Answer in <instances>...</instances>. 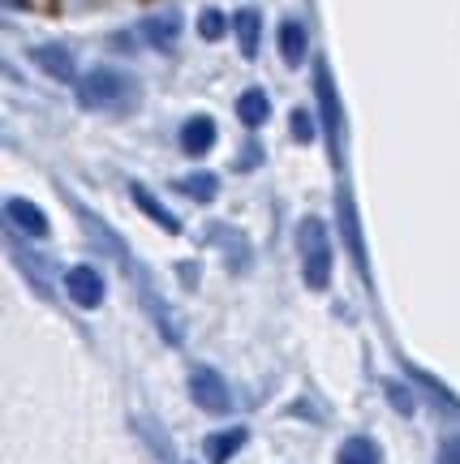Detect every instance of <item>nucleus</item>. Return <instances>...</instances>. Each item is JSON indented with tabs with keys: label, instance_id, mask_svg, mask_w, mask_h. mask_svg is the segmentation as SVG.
<instances>
[{
	"label": "nucleus",
	"instance_id": "4",
	"mask_svg": "<svg viewBox=\"0 0 460 464\" xmlns=\"http://www.w3.org/2000/svg\"><path fill=\"white\" fill-rule=\"evenodd\" d=\"M190 396H194V404L202 409V413H215V417L232 413V392H229V382L220 379L211 365H198L194 374H190Z\"/></svg>",
	"mask_w": 460,
	"mask_h": 464
},
{
	"label": "nucleus",
	"instance_id": "15",
	"mask_svg": "<svg viewBox=\"0 0 460 464\" xmlns=\"http://www.w3.org/2000/svg\"><path fill=\"white\" fill-rule=\"evenodd\" d=\"M340 228H345V241H348V254H353V263L362 266V276H366L362 228H357V211H353V202H348V198H340Z\"/></svg>",
	"mask_w": 460,
	"mask_h": 464
},
{
	"label": "nucleus",
	"instance_id": "7",
	"mask_svg": "<svg viewBox=\"0 0 460 464\" xmlns=\"http://www.w3.org/2000/svg\"><path fill=\"white\" fill-rule=\"evenodd\" d=\"M5 216H9V228L22 232V237H31V241H44V237L52 232L48 216H44L31 198H9L5 202Z\"/></svg>",
	"mask_w": 460,
	"mask_h": 464
},
{
	"label": "nucleus",
	"instance_id": "22",
	"mask_svg": "<svg viewBox=\"0 0 460 464\" xmlns=\"http://www.w3.org/2000/svg\"><path fill=\"white\" fill-rule=\"evenodd\" d=\"M439 464H460V439H447L439 448Z\"/></svg>",
	"mask_w": 460,
	"mask_h": 464
},
{
	"label": "nucleus",
	"instance_id": "16",
	"mask_svg": "<svg viewBox=\"0 0 460 464\" xmlns=\"http://www.w3.org/2000/svg\"><path fill=\"white\" fill-rule=\"evenodd\" d=\"M336 464H378V443L366 439V434H353V439H345Z\"/></svg>",
	"mask_w": 460,
	"mask_h": 464
},
{
	"label": "nucleus",
	"instance_id": "23",
	"mask_svg": "<svg viewBox=\"0 0 460 464\" xmlns=\"http://www.w3.org/2000/svg\"><path fill=\"white\" fill-rule=\"evenodd\" d=\"M22 5H26V0H9V9H22Z\"/></svg>",
	"mask_w": 460,
	"mask_h": 464
},
{
	"label": "nucleus",
	"instance_id": "11",
	"mask_svg": "<svg viewBox=\"0 0 460 464\" xmlns=\"http://www.w3.org/2000/svg\"><path fill=\"white\" fill-rule=\"evenodd\" d=\"M130 198H133V207H138V211H142V216H147L151 224H155V228L172 232V237L181 232V219L172 216V211H168L164 202L155 198V194H151V189H147V185H142V181H133V185H130Z\"/></svg>",
	"mask_w": 460,
	"mask_h": 464
},
{
	"label": "nucleus",
	"instance_id": "13",
	"mask_svg": "<svg viewBox=\"0 0 460 464\" xmlns=\"http://www.w3.org/2000/svg\"><path fill=\"white\" fill-rule=\"evenodd\" d=\"M246 443V426H229V430H215L202 439V451H207V460L211 464H229L237 451Z\"/></svg>",
	"mask_w": 460,
	"mask_h": 464
},
{
	"label": "nucleus",
	"instance_id": "2",
	"mask_svg": "<svg viewBox=\"0 0 460 464\" xmlns=\"http://www.w3.org/2000/svg\"><path fill=\"white\" fill-rule=\"evenodd\" d=\"M297 254H301V280L306 288L323 293L331 284V237H328V224L318 216H306L297 224Z\"/></svg>",
	"mask_w": 460,
	"mask_h": 464
},
{
	"label": "nucleus",
	"instance_id": "18",
	"mask_svg": "<svg viewBox=\"0 0 460 464\" xmlns=\"http://www.w3.org/2000/svg\"><path fill=\"white\" fill-rule=\"evenodd\" d=\"M229 26H232V17H224L220 9H211V5L198 14V34H202L207 44H220V39L229 34Z\"/></svg>",
	"mask_w": 460,
	"mask_h": 464
},
{
	"label": "nucleus",
	"instance_id": "9",
	"mask_svg": "<svg viewBox=\"0 0 460 464\" xmlns=\"http://www.w3.org/2000/svg\"><path fill=\"white\" fill-rule=\"evenodd\" d=\"M177 138H181V150L190 155V160H202V155H207V150L215 147V138H220V130H215V121H211V116H202V112H198V116H190V121H185Z\"/></svg>",
	"mask_w": 460,
	"mask_h": 464
},
{
	"label": "nucleus",
	"instance_id": "21",
	"mask_svg": "<svg viewBox=\"0 0 460 464\" xmlns=\"http://www.w3.org/2000/svg\"><path fill=\"white\" fill-rule=\"evenodd\" d=\"M383 387H387V400L396 404V413H413V396H405L400 382H383Z\"/></svg>",
	"mask_w": 460,
	"mask_h": 464
},
{
	"label": "nucleus",
	"instance_id": "19",
	"mask_svg": "<svg viewBox=\"0 0 460 464\" xmlns=\"http://www.w3.org/2000/svg\"><path fill=\"white\" fill-rule=\"evenodd\" d=\"M405 374H409V379H417V382H422V387H426V392H430V400H435V404H447L452 413H456V409H460V400L452 396V392H447V387H444V382H439V379H435V374H426V370H413V365H405Z\"/></svg>",
	"mask_w": 460,
	"mask_h": 464
},
{
	"label": "nucleus",
	"instance_id": "10",
	"mask_svg": "<svg viewBox=\"0 0 460 464\" xmlns=\"http://www.w3.org/2000/svg\"><path fill=\"white\" fill-rule=\"evenodd\" d=\"M276 44H279V56H284V65L289 69H301L306 65V56H310V31L301 26V22H279V34H276Z\"/></svg>",
	"mask_w": 460,
	"mask_h": 464
},
{
	"label": "nucleus",
	"instance_id": "12",
	"mask_svg": "<svg viewBox=\"0 0 460 464\" xmlns=\"http://www.w3.org/2000/svg\"><path fill=\"white\" fill-rule=\"evenodd\" d=\"M232 31H237L241 56H246V61H254V56H259V48H263V14H259L254 5L237 9V14H232Z\"/></svg>",
	"mask_w": 460,
	"mask_h": 464
},
{
	"label": "nucleus",
	"instance_id": "3",
	"mask_svg": "<svg viewBox=\"0 0 460 464\" xmlns=\"http://www.w3.org/2000/svg\"><path fill=\"white\" fill-rule=\"evenodd\" d=\"M314 100H318V116H323V133L331 142V155L340 160V142H345V112H340V91L331 82L328 65H314Z\"/></svg>",
	"mask_w": 460,
	"mask_h": 464
},
{
	"label": "nucleus",
	"instance_id": "1",
	"mask_svg": "<svg viewBox=\"0 0 460 464\" xmlns=\"http://www.w3.org/2000/svg\"><path fill=\"white\" fill-rule=\"evenodd\" d=\"M73 86H78V103L91 108V112H125V108L138 103V82L125 69H113V65L86 69Z\"/></svg>",
	"mask_w": 460,
	"mask_h": 464
},
{
	"label": "nucleus",
	"instance_id": "6",
	"mask_svg": "<svg viewBox=\"0 0 460 464\" xmlns=\"http://www.w3.org/2000/svg\"><path fill=\"white\" fill-rule=\"evenodd\" d=\"M31 65L44 69L52 82H78V65H73V52L65 44H34Z\"/></svg>",
	"mask_w": 460,
	"mask_h": 464
},
{
	"label": "nucleus",
	"instance_id": "5",
	"mask_svg": "<svg viewBox=\"0 0 460 464\" xmlns=\"http://www.w3.org/2000/svg\"><path fill=\"white\" fill-rule=\"evenodd\" d=\"M65 293L78 310H99V301H103V276H99V266H91V263L69 266L65 271Z\"/></svg>",
	"mask_w": 460,
	"mask_h": 464
},
{
	"label": "nucleus",
	"instance_id": "14",
	"mask_svg": "<svg viewBox=\"0 0 460 464\" xmlns=\"http://www.w3.org/2000/svg\"><path fill=\"white\" fill-rule=\"evenodd\" d=\"M237 121H241L246 130L267 125V121H271V100H267V91H259V86L241 91V95H237Z\"/></svg>",
	"mask_w": 460,
	"mask_h": 464
},
{
	"label": "nucleus",
	"instance_id": "8",
	"mask_svg": "<svg viewBox=\"0 0 460 464\" xmlns=\"http://www.w3.org/2000/svg\"><path fill=\"white\" fill-rule=\"evenodd\" d=\"M138 34H142V44L155 52H168L177 44V34H181V14L177 9H164V14H151L138 22Z\"/></svg>",
	"mask_w": 460,
	"mask_h": 464
},
{
	"label": "nucleus",
	"instance_id": "20",
	"mask_svg": "<svg viewBox=\"0 0 460 464\" xmlns=\"http://www.w3.org/2000/svg\"><path fill=\"white\" fill-rule=\"evenodd\" d=\"M289 130H293L297 142H314V116L306 112V108H297V112L289 116Z\"/></svg>",
	"mask_w": 460,
	"mask_h": 464
},
{
	"label": "nucleus",
	"instance_id": "17",
	"mask_svg": "<svg viewBox=\"0 0 460 464\" xmlns=\"http://www.w3.org/2000/svg\"><path fill=\"white\" fill-rule=\"evenodd\" d=\"M177 189H181V194H190L194 202H215L220 181H215V172H190V177H181V181H177Z\"/></svg>",
	"mask_w": 460,
	"mask_h": 464
}]
</instances>
